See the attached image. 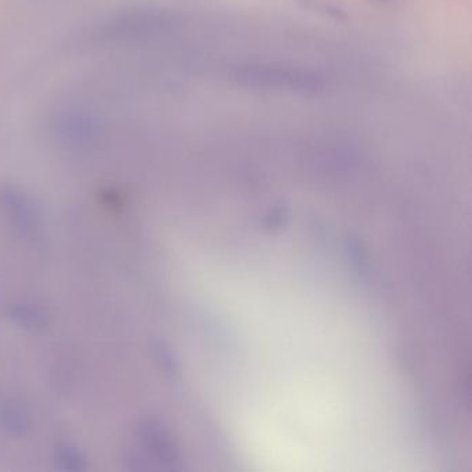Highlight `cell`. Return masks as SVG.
I'll return each instance as SVG.
<instances>
[{"instance_id": "6da1fadb", "label": "cell", "mask_w": 472, "mask_h": 472, "mask_svg": "<svg viewBox=\"0 0 472 472\" xmlns=\"http://www.w3.org/2000/svg\"><path fill=\"white\" fill-rule=\"evenodd\" d=\"M238 83L270 90H286L292 93H317L324 89V79L317 73L286 65L251 64L237 68Z\"/></svg>"}, {"instance_id": "7a4b0ae2", "label": "cell", "mask_w": 472, "mask_h": 472, "mask_svg": "<svg viewBox=\"0 0 472 472\" xmlns=\"http://www.w3.org/2000/svg\"><path fill=\"white\" fill-rule=\"evenodd\" d=\"M0 209L28 240H40L43 234V215L36 201L22 189L11 184L0 186Z\"/></svg>"}, {"instance_id": "3957f363", "label": "cell", "mask_w": 472, "mask_h": 472, "mask_svg": "<svg viewBox=\"0 0 472 472\" xmlns=\"http://www.w3.org/2000/svg\"><path fill=\"white\" fill-rule=\"evenodd\" d=\"M136 437L141 446L162 462L175 459V445L165 427L154 420H143L136 427Z\"/></svg>"}, {"instance_id": "277c9868", "label": "cell", "mask_w": 472, "mask_h": 472, "mask_svg": "<svg viewBox=\"0 0 472 472\" xmlns=\"http://www.w3.org/2000/svg\"><path fill=\"white\" fill-rule=\"evenodd\" d=\"M0 428L11 438L24 437L30 428V414L28 409L15 401L0 406Z\"/></svg>"}, {"instance_id": "5b68a950", "label": "cell", "mask_w": 472, "mask_h": 472, "mask_svg": "<svg viewBox=\"0 0 472 472\" xmlns=\"http://www.w3.org/2000/svg\"><path fill=\"white\" fill-rule=\"evenodd\" d=\"M7 316L11 322H14L18 327L32 331L40 333L49 327V316L47 313L36 305L32 304H14L7 309Z\"/></svg>"}, {"instance_id": "8992f818", "label": "cell", "mask_w": 472, "mask_h": 472, "mask_svg": "<svg viewBox=\"0 0 472 472\" xmlns=\"http://www.w3.org/2000/svg\"><path fill=\"white\" fill-rule=\"evenodd\" d=\"M55 462L62 471L80 472L86 470V457L75 445L62 444L55 448Z\"/></svg>"}]
</instances>
